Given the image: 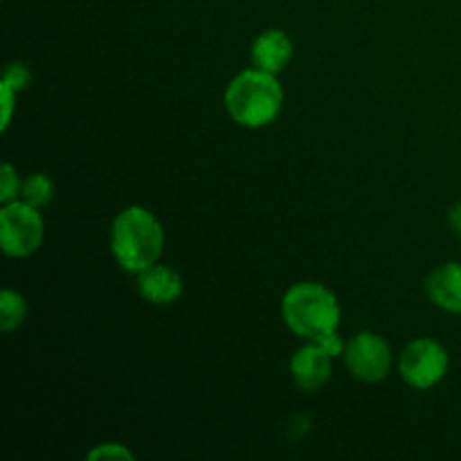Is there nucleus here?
Returning a JSON list of instances; mask_svg holds the SVG:
<instances>
[{
	"mask_svg": "<svg viewBox=\"0 0 461 461\" xmlns=\"http://www.w3.org/2000/svg\"><path fill=\"white\" fill-rule=\"evenodd\" d=\"M428 300L441 311L461 313V264L448 261L432 270L426 279Z\"/></svg>",
	"mask_w": 461,
	"mask_h": 461,
	"instance_id": "9d476101",
	"label": "nucleus"
},
{
	"mask_svg": "<svg viewBox=\"0 0 461 461\" xmlns=\"http://www.w3.org/2000/svg\"><path fill=\"white\" fill-rule=\"evenodd\" d=\"M3 81H7V84L12 86L16 93H21V90H25L27 86L32 84L30 66H25V63H21V61H12L7 68H5Z\"/></svg>",
	"mask_w": 461,
	"mask_h": 461,
	"instance_id": "2eb2a0df",
	"label": "nucleus"
},
{
	"mask_svg": "<svg viewBox=\"0 0 461 461\" xmlns=\"http://www.w3.org/2000/svg\"><path fill=\"white\" fill-rule=\"evenodd\" d=\"M448 221H450V228H453L461 237V201L455 203V205L448 210Z\"/></svg>",
	"mask_w": 461,
	"mask_h": 461,
	"instance_id": "a211bd4d",
	"label": "nucleus"
},
{
	"mask_svg": "<svg viewBox=\"0 0 461 461\" xmlns=\"http://www.w3.org/2000/svg\"><path fill=\"white\" fill-rule=\"evenodd\" d=\"M16 90L7 84V81H0V99H3V117H0V129L7 131L9 122L14 117V108H16Z\"/></svg>",
	"mask_w": 461,
	"mask_h": 461,
	"instance_id": "dca6fc26",
	"label": "nucleus"
},
{
	"mask_svg": "<svg viewBox=\"0 0 461 461\" xmlns=\"http://www.w3.org/2000/svg\"><path fill=\"white\" fill-rule=\"evenodd\" d=\"M282 320L302 340H318L338 331L342 320L340 302L336 293L318 282H297L284 293Z\"/></svg>",
	"mask_w": 461,
	"mask_h": 461,
	"instance_id": "7ed1b4c3",
	"label": "nucleus"
},
{
	"mask_svg": "<svg viewBox=\"0 0 461 461\" xmlns=\"http://www.w3.org/2000/svg\"><path fill=\"white\" fill-rule=\"evenodd\" d=\"M45 239V221L39 207L25 201L5 203L0 210V248L12 259L32 257Z\"/></svg>",
	"mask_w": 461,
	"mask_h": 461,
	"instance_id": "20e7f679",
	"label": "nucleus"
},
{
	"mask_svg": "<svg viewBox=\"0 0 461 461\" xmlns=\"http://www.w3.org/2000/svg\"><path fill=\"white\" fill-rule=\"evenodd\" d=\"M223 102L234 124L243 129H264L282 113L284 88L277 75L255 66L230 81Z\"/></svg>",
	"mask_w": 461,
	"mask_h": 461,
	"instance_id": "f03ea898",
	"label": "nucleus"
},
{
	"mask_svg": "<svg viewBox=\"0 0 461 461\" xmlns=\"http://www.w3.org/2000/svg\"><path fill=\"white\" fill-rule=\"evenodd\" d=\"M450 356L441 342L432 338H417L408 342L399 356V374L414 390H432L446 378Z\"/></svg>",
	"mask_w": 461,
	"mask_h": 461,
	"instance_id": "39448f33",
	"label": "nucleus"
},
{
	"mask_svg": "<svg viewBox=\"0 0 461 461\" xmlns=\"http://www.w3.org/2000/svg\"><path fill=\"white\" fill-rule=\"evenodd\" d=\"M347 372L363 383H381L390 376L392 356L390 342L374 331H358L345 347L342 354Z\"/></svg>",
	"mask_w": 461,
	"mask_h": 461,
	"instance_id": "423d86ee",
	"label": "nucleus"
},
{
	"mask_svg": "<svg viewBox=\"0 0 461 461\" xmlns=\"http://www.w3.org/2000/svg\"><path fill=\"white\" fill-rule=\"evenodd\" d=\"M138 277V293L142 300H147L149 304H156V306H169L174 302L180 300L183 295V277L176 268L165 264H153L149 266L147 270L135 275Z\"/></svg>",
	"mask_w": 461,
	"mask_h": 461,
	"instance_id": "6e6552de",
	"label": "nucleus"
},
{
	"mask_svg": "<svg viewBox=\"0 0 461 461\" xmlns=\"http://www.w3.org/2000/svg\"><path fill=\"white\" fill-rule=\"evenodd\" d=\"M313 342H318V345L322 347V349L327 351V354H331L333 358H340V356L345 354V347H347V342L342 340V338H340V333H338V331H331V333H327V336L318 338V340H313Z\"/></svg>",
	"mask_w": 461,
	"mask_h": 461,
	"instance_id": "f3484780",
	"label": "nucleus"
},
{
	"mask_svg": "<svg viewBox=\"0 0 461 461\" xmlns=\"http://www.w3.org/2000/svg\"><path fill=\"white\" fill-rule=\"evenodd\" d=\"M165 250V230L158 216L142 205H131L111 225V252L124 273L138 275L158 264Z\"/></svg>",
	"mask_w": 461,
	"mask_h": 461,
	"instance_id": "f257e3e1",
	"label": "nucleus"
},
{
	"mask_svg": "<svg viewBox=\"0 0 461 461\" xmlns=\"http://www.w3.org/2000/svg\"><path fill=\"white\" fill-rule=\"evenodd\" d=\"M21 187H23V180L18 178V171L16 167L5 162L0 167V203H12L21 198Z\"/></svg>",
	"mask_w": 461,
	"mask_h": 461,
	"instance_id": "ddd939ff",
	"label": "nucleus"
},
{
	"mask_svg": "<svg viewBox=\"0 0 461 461\" xmlns=\"http://www.w3.org/2000/svg\"><path fill=\"white\" fill-rule=\"evenodd\" d=\"M333 360L336 358L327 354L318 342L306 340V345L300 347L291 358L293 381L304 392L322 390L333 374Z\"/></svg>",
	"mask_w": 461,
	"mask_h": 461,
	"instance_id": "0eeeda50",
	"label": "nucleus"
},
{
	"mask_svg": "<svg viewBox=\"0 0 461 461\" xmlns=\"http://www.w3.org/2000/svg\"><path fill=\"white\" fill-rule=\"evenodd\" d=\"M250 57L257 68L273 72V75H279L282 70H286V66L293 59L291 36L284 30H277V27L264 30L252 41Z\"/></svg>",
	"mask_w": 461,
	"mask_h": 461,
	"instance_id": "1a4fd4ad",
	"label": "nucleus"
},
{
	"mask_svg": "<svg viewBox=\"0 0 461 461\" xmlns=\"http://www.w3.org/2000/svg\"><path fill=\"white\" fill-rule=\"evenodd\" d=\"M54 198V180L48 174H32L23 180L21 201L30 203L32 207L43 210Z\"/></svg>",
	"mask_w": 461,
	"mask_h": 461,
	"instance_id": "f8f14e48",
	"label": "nucleus"
},
{
	"mask_svg": "<svg viewBox=\"0 0 461 461\" xmlns=\"http://www.w3.org/2000/svg\"><path fill=\"white\" fill-rule=\"evenodd\" d=\"M27 318V302L14 288H5L0 293V331L12 333L18 327H23Z\"/></svg>",
	"mask_w": 461,
	"mask_h": 461,
	"instance_id": "9b49d317",
	"label": "nucleus"
},
{
	"mask_svg": "<svg viewBox=\"0 0 461 461\" xmlns=\"http://www.w3.org/2000/svg\"><path fill=\"white\" fill-rule=\"evenodd\" d=\"M88 461H133L135 455L133 450L126 448L124 444H117V441H108V444L95 446L93 450H88L86 455Z\"/></svg>",
	"mask_w": 461,
	"mask_h": 461,
	"instance_id": "4468645a",
	"label": "nucleus"
}]
</instances>
